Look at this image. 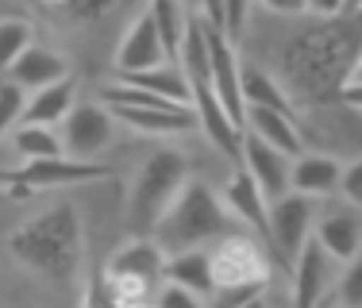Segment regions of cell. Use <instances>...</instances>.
I'll use <instances>...</instances> for the list:
<instances>
[{"instance_id":"obj_8","label":"cell","mask_w":362,"mask_h":308,"mask_svg":"<svg viewBox=\"0 0 362 308\" xmlns=\"http://www.w3.org/2000/svg\"><path fill=\"white\" fill-rule=\"evenodd\" d=\"M343 266L324 251L320 243L305 247L293 262V308H324L327 297H335V285H339Z\"/></svg>"},{"instance_id":"obj_11","label":"cell","mask_w":362,"mask_h":308,"mask_svg":"<svg viewBox=\"0 0 362 308\" xmlns=\"http://www.w3.org/2000/svg\"><path fill=\"white\" fill-rule=\"evenodd\" d=\"M239 162H243V170L258 182V189L266 193L270 204H278L281 196L293 193V162L281 150L266 147L262 139L243 135V154H239Z\"/></svg>"},{"instance_id":"obj_10","label":"cell","mask_w":362,"mask_h":308,"mask_svg":"<svg viewBox=\"0 0 362 308\" xmlns=\"http://www.w3.org/2000/svg\"><path fill=\"white\" fill-rule=\"evenodd\" d=\"M166 62H170L166 47H162L154 16H151V8H146V12H139L127 23L124 39H119L116 70H119V77H135V73H146V70H158V66H166Z\"/></svg>"},{"instance_id":"obj_3","label":"cell","mask_w":362,"mask_h":308,"mask_svg":"<svg viewBox=\"0 0 362 308\" xmlns=\"http://www.w3.org/2000/svg\"><path fill=\"white\" fill-rule=\"evenodd\" d=\"M228 204L212 189L209 182H189L185 193L177 196V204L166 212L158 227H154V243L170 254L185 251H212L220 239H228Z\"/></svg>"},{"instance_id":"obj_18","label":"cell","mask_w":362,"mask_h":308,"mask_svg":"<svg viewBox=\"0 0 362 308\" xmlns=\"http://www.w3.org/2000/svg\"><path fill=\"white\" fill-rule=\"evenodd\" d=\"M119 124H127L132 131H146V135H181L193 131L197 112L185 105H158V108H108Z\"/></svg>"},{"instance_id":"obj_2","label":"cell","mask_w":362,"mask_h":308,"mask_svg":"<svg viewBox=\"0 0 362 308\" xmlns=\"http://www.w3.org/2000/svg\"><path fill=\"white\" fill-rule=\"evenodd\" d=\"M81 243H85V231L74 204H50L39 216H28L8 235V247L23 266L54 281H66L77 273Z\"/></svg>"},{"instance_id":"obj_23","label":"cell","mask_w":362,"mask_h":308,"mask_svg":"<svg viewBox=\"0 0 362 308\" xmlns=\"http://www.w3.org/2000/svg\"><path fill=\"white\" fill-rule=\"evenodd\" d=\"M243 97L247 108H270L281 116H297V105L289 100V93L262 70H243Z\"/></svg>"},{"instance_id":"obj_16","label":"cell","mask_w":362,"mask_h":308,"mask_svg":"<svg viewBox=\"0 0 362 308\" xmlns=\"http://www.w3.org/2000/svg\"><path fill=\"white\" fill-rule=\"evenodd\" d=\"M247 135L262 139L266 147L281 150L286 158L297 162L305 154V131H300V116H281L270 108H247Z\"/></svg>"},{"instance_id":"obj_30","label":"cell","mask_w":362,"mask_h":308,"mask_svg":"<svg viewBox=\"0 0 362 308\" xmlns=\"http://www.w3.org/2000/svg\"><path fill=\"white\" fill-rule=\"evenodd\" d=\"M81 308H119V301L112 297V289H108V278H105V270H97L89 278V285H85V301Z\"/></svg>"},{"instance_id":"obj_13","label":"cell","mask_w":362,"mask_h":308,"mask_svg":"<svg viewBox=\"0 0 362 308\" xmlns=\"http://www.w3.org/2000/svg\"><path fill=\"white\" fill-rule=\"evenodd\" d=\"M105 273H116V278H139V281H146V285L162 289L166 285V251H162L154 239L135 235L108 259Z\"/></svg>"},{"instance_id":"obj_25","label":"cell","mask_w":362,"mask_h":308,"mask_svg":"<svg viewBox=\"0 0 362 308\" xmlns=\"http://www.w3.org/2000/svg\"><path fill=\"white\" fill-rule=\"evenodd\" d=\"M151 16H154V28H158L162 47H166V58L177 62L181 42H185V28H189V8L174 4V0H154Z\"/></svg>"},{"instance_id":"obj_12","label":"cell","mask_w":362,"mask_h":308,"mask_svg":"<svg viewBox=\"0 0 362 308\" xmlns=\"http://www.w3.org/2000/svg\"><path fill=\"white\" fill-rule=\"evenodd\" d=\"M316 243H320L339 266L355 262L362 254V212L351 208L347 201L327 208L324 216L316 220Z\"/></svg>"},{"instance_id":"obj_4","label":"cell","mask_w":362,"mask_h":308,"mask_svg":"<svg viewBox=\"0 0 362 308\" xmlns=\"http://www.w3.org/2000/svg\"><path fill=\"white\" fill-rule=\"evenodd\" d=\"M189 185V158L177 147H158L151 158L139 166L132 185V201H127V216L139 235L151 239L154 227L166 220V212L177 204V196Z\"/></svg>"},{"instance_id":"obj_1","label":"cell","mask_w":362,"mask_h":308,"mask_svg":"<svg viewBox=\"0 0 362 308\" xmlns=\"http://www.w3.org/2000/svg\"><path fill=\"white\" fill-rule=\"evenodd\" d=\"M362 54V8L297 31L281 47V89L300 108L339 105Z\"/></svg>"},{"instance_id":"obj_15","label":"cell","mask_w":362,"mask_h":308,"mask_svg":"<svg viewBox=\"0 0 362 308\" xmlns=\"http://www.w3.org/2000/svg\"><path fill=\"white\" fill-rule=\"evenodd\" d=\"M223 204H228L231 216H239L247 227H255L262 235V243L270 247V201H266V193L258 189V182L243 166L231 174L228 189H223Z\"/></svg>"},{"instance_id":"obj_20","label":"cell","mask_w":362,"mask_h":308,"mask_svg":"<svg viewBox=\"0 0 362 308\" xmlns=\"http://www.w3.org/2000/svg\"><path fill=\"white\" fill-rule=\"evenodd\" d=\"M166 285H177L185 293H197L201 301L216 297V270H212V251H185L166 259Z\"/></svg>"},{"instance_id":"obj_24","label":"cell","mask_w":362,"mask_h":308,"mask_svg":"<svg viewBox=\"0 0 362 308\" xmlns=\"http://www.w3.org/2000/svg\"><path fill=\"white\" fill-rule=\"evenodd\" d=\"M12 147L23 154V162L66 158L62 131H58V127H35V124H20V127L12 131Z\"/></svg>"},{"instance_id":"obj_28","label":"cell","mask_w":362,"mask_h":308,"mask_svg":"<svg viewBox=\"0 0 362 308\" xmlns=\"http://www.w3.org/2000/svg\"><path fill=\"white\" fill-rule=\"evenodd\" d=\"M335 301H339V308H362V254L343 266L339 285H335Z\"/></svg>"},{"instance_id":"obj_32","label":"cell","mask_w":362,"mask_h":308,"mask_svg":"<svg viewBox=\"0 0 362 308\" xmlns=\"http://www.w3.org/2000/svg\"><path fill=\"white\" fill-rule=\"evenodd\" d=\"M154 308H204V301L197 293L177 289V285H162L158 297H154Z\"/></svg>"},{"instance_id":"obj_35","label":"cell","mask_w":362,"mask_h":308,"mask_svg":"<svg viewBox=\"0 0 362 308\" xmlns=\"http://www.w3.org/2000/svg\"><path fill=\"white\" fill-rule=\"evenodd\" d=\"M351 81H362V54H358V66H355V77Z\"/></svg>"},{"instance_id":"obj_9","label":"cell","mask_w":362,"mask_h":308,"mask_svg":"<svg viewBox=\"0 0 362 308\" xmlns=\"http://www.w3.org/2000/svg\"><path fill=\"white\" fill-rule=\"evenodd\" d=\"M112 127H116V116H112L105 105H77L70 112V119L58 127V131H62L66 158L93 162L112 143Z\"/></svg>"},{"instance_id":"obj_19","label":"cell","mask_w":362,"mask_h":308,"mask_svg":"<svg viewBox=\"0 0 362 308\" xmlns=\"http://www.w3.org/2000/svg\"><path fill=\"white\" fill-rule=\"evenodd\" d=\"M66 77H70V73H66L62 54H54V50H47V47H31L28 54L8 70L4 81L20 85V89L31 97V93H42V89H50V85L66 81Z\"/></svg>"},{"instance_id":"obj_6","label":"cell","mask_w":362,"mask_h":308,"mask_svg":"<svg viewBox=\"0 0 362 308\" xmlns=\"http://www.w3.org/2000/svg\"><path fill=\"white\" fill-rule=\"evenodd\" d=\"M108 177V166L100 162H74V158H42V162H23L20 170L4 174L8 189L16 196L47 193V189H66V185H85Z\"/></svg>"},{"instance_id":"obj_36","label":"cell","mask_w":362,"mask_h":308,"mask_svg":"<svg viewBox=\"0 0 362 308\" xmlns=\"http://www.w3.org/2000/svg\"><path fill=\"white\" fill-rule=\"evenodd\" d=\"M132 308H154V304H132Z\"/></svg>"},{"instance_id":"obj_22","label":"cell","mask_w":362,"mask_h":308,"mask_svg":"<svg viewBox=\"0 0 362 308\" xmlns=\"http://www.w3.org/2000/svg\"><path fill=\"white\" fill-rule=\"evenodd\" d=\"M124 85H135L143 93H154V97L170 100V105H185L193 108V85H189L185 70L177 62H166L158 70H146V73H135V77H119Z\"/></svg>"},{"instance_id":"obj_7","label":"cell","mask_w":362,"mask_h":308,"mask_svg":"<svg viewBox=\"0 0 362 308\" xmlns=\"http://www.w3.org/2000/svg\"><path fill=\"white\" fill-rule=\"evenodd\" d=\"M316 208L320 201H308L300 193H289L278 204H270V247L281 262H297V254L313 243L316 220H320Z\"/></svg>"},{"instance_id":"obj_14","label":"cell","mask_w":362,"mask_h":308,"mask_svg":"<svg viewBox=\"0 0 362 308\" xmlns=\"http://www.w3.org/2000/svg\"><path fill=\"white\" fill-rule=\"evenodd\" d=\"M343 185V162L327 150H305L293 162V193L308 201H327Z\"/></svg>"},{"instance_id":"obj_29","label":"cell","mask_w":362,"mask_h":308,"mask_svg":"<svg viewBox=\"0 0 362 308\" xmlns=\"http://www.w3.org/2000/svg\"><path fill=\"white\" fill-rule=\"evenodd\" d=\"M247 20H251V8H247V4H223V39H228L231 47L243 42Z\"/></svg>"},{"instance_id":"obj_34","label":"cell","mask_w":362,"mask_h":308,"mask_svg":"<svg viewBox=\"0 0 362 308\" xmlns=\"http://www.w3.org/2000/svg\"><path fill=\"white\" fill-rule=\"evenodd\" d=\"M243 308H270V301H266V297H262V293H258V297H255V301H247Z\"/></svg>"},{"instance_id":"obj_17","label":"cell","mask_w":362,"mask_h":308,"mask_svg":"<svg viewBox=\"0 0 362 308\" xmlns=\"http://www.w3.org/2000/svg\"><path fill=\"white\" fill-rule=\"evenodd\" d=\"M193 112H197V124L204 127V135H209L212 143L223 150V154H243V127L231 124V116L223 112V105L216 100V93L209 89V85H193Z\"/></svg>"},{"instance_id":"obj_33","label":"cell","mask_w":362,"mask_h":308,"mask_svg":"<svg viewBox=\"0 0 362 308\" xmlns=\"http://www.w3.org/2000/svg\"><path fill=\"white\" fill-rule=\"evenodd\" d=\"M339 100L351 108V112H362V81H351L347 89H343V97H339Z\"/></svg>"},{"instance_id":"obj_26","label":"cell","mask_w":362,"mask_h":308,"mask_svg":"<svg viewBox=\"0 0 362 308\" xmlns=\"http://www.w3.org/2000/svg\"><path fill=\"white\" fill-rule=\"evenodd\" d=\"M35 47V28L28 20H0V77H8L16 62Z\"/></svg>"},{"instance_id":"obj_21","label":"cell","mask_w":362,"mask_h":308,"mask_svg":"<svg viewBox=\"0 0 362 308\" xmlns=\"http://www.w3.org/2000/svg\"><path fill=\"white\" fill-rule=\"evenodd\" d=\"M74 77L50 85L42 93H31L28 108H23V124H35V127H62L74 112Z\"/></svg>"},{"instance_id":"obj_31","label":"cell","mask_w":362,"mask_h":308,"mask_svg":"<svg viewBox=\"0 0 362 308\" xmlns=\"http://www.w3.org/2000/svg\"><path fill=\"white\" fill-rule=\"evenodd\" d=\"M339 196L351 204V208L362 212V154L355 162H347L343 166V185H339Z\"/></svg>"},{"instance_id":"obj_27","label":"cell","mask_w":362,"mask_h":308,"mask_svg":"<svg viewBox=\"0 0 362 308\" xmlns=\"http://www.w3.org/2000/svg\"><path fill=\"white\" fill-rule=\"evenodd\" d=\"M23 108H28V93L12 81H0V143L12 139V131L23 124Z\"/></svg>"},{"instance_id":"obj_5","label":"cell","mask_w":362,"mask_h":308,"mask_svg":"<svg viewBox=\"0 0 362 308\" xmlns=\"http://www.w3.org/2000/svg\"><path fill=\"white\" fill-rule=\"evenodd\" d=\"M212 270L216 289H266L270 259L251 235H228L212 247Z\"/></svg>"}]
</instances>
